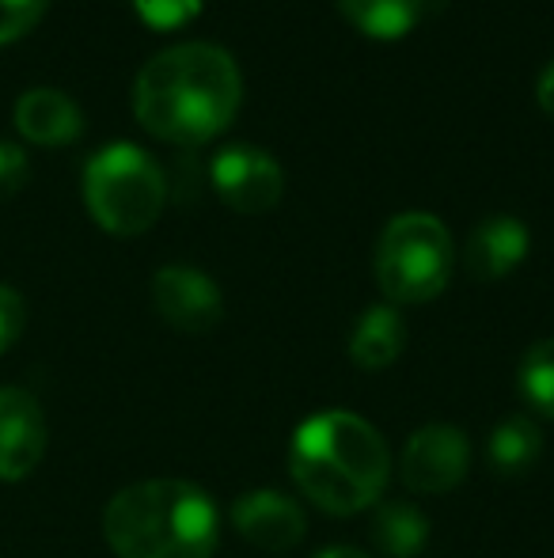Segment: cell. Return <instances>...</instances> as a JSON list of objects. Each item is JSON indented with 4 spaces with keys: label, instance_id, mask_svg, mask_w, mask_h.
Segmentation results:
<instances>
[{
    "label": "cell",
    "instance_id": "9a60e30c",
    "mask_svg": "<svg viewBox=\"0 0 554 558\" xmlns=\"http://www.w3.org/2000/svg\"><path fill=\"white\" fill-rule=\"evenodd\" d=\"M543 456V434L532 418H505L490 429V441H487V460L494 468V475H525L540 463Z\"/></svg>",
    "mask_w": 554,
    "mask_h": 558
},
{
    "label": "cell",
    "instance_id": "6da1fadb",
    "mask_svg": "<svg viewBox=\"0 0 554 558\" xmlns=\"http://www.w3.org/2000/svg\"><path fill=\"white\" fill-rule=\"evenodd\" d=\"M239 96L244 81L229 50L183 43L145 61L134 84V111L152 137L201 145L232 122Z\"/></svg>",
    "mask_w": 554,
    "mask_h": 558
},
{
    "label": "cell",
    "instance_id": "30bf717a",
    "mask_svg": "<svg viewBox=\"0 0 554 558\" xmlns=\"http://www.w3.org/2000/svg\"><path fill=\"white\" fill-rule=\"evenodd\" d=\"M46 456V418L35 396L0 388V478L20 483Z\"/></svg>",
    "mask_w": 554,
    "mask_h": 558
},
{
    "label": "cell",
    "instance_id": "4fadbf2b",
    "mask_svg": "<svg viewBox=\"0 0 554 558\" xmlns=\"http://www.w3.org/2000/svg\"><path fill=\"white\" fill-rule=\"evenodd\" d=\"M407 345V324L392 304H372L361 319H357L354 335H349V361L365 373H380V368L395 365Z\"/></svg>",
    "mask_w": 554,
    "mask_h": 558
},
{
    "label": "cell",
    "instance_id": "e0dca14e",
    "mask_svg": "<svg viewBox=\"0 0 554 558\" xmlns=\"http://www.w3.org/2000/svg\"><path fill=\"white\" fill-rule=\"evenodd\" d=\"M517 384H520V396L528 399V407L535 414L554 418V338H543V342H535L525 353Z\"/></svg>",
    "mask_w": 554,
    "mask_h": 558
},
{
    "label": "cell",
    "instance_id": "ffe728a7",
    "mask_svg": "<svg viewBox=\"0 0 554 558\" xmlns=\"http://www.w3.org/2000/svg\"><path fill=\"white\" fill-rule=\"evenodd\" d=\"M23 327H27V304L12 286H0V353L20 342Z\"/></svg>",
    "mask_w": 554,
    "mask_h": 558
},
{
    "label": "cell",
    "instance_id": "603a6c76",
    "mask_svg": "<svg viewBox=\"0 0 554 558\" xmlns=\"http://www.w3.org/2000/svg\"><path fill=\"white\" fill-rule=\"evenodd\" d=\"M316 558H369V555L354 551V547H327V551H319Z\"/></svg>",
    "mask_w": 554,
    "mask_h": 558
},
{
    "label": "cell",
    "instance_id": "8fae6325",
    "mask_svg": "<svg viewBox=\"0 0 554 558\" xmlns=\"http://www.w3.org/2000/svg\"><path fill=\"white\" fill-rule=\"evenodd\" d=\"M528 247H532V235L517 217H487L467 240V274L475 281H502L525 263Z\"/></svg>",
    "mask_w": 554,
    "mask_h": 558
},
{
    "label": "cell",
    "instance_id": "2e32d148",
    "mask_svg": "<svg viewBox=\"0 0 554 558\" xmlns=\"http://www.w3.org/2000/svg\"><path fill=\"white\" fill-rule=\"evenodd\" d=\"M342 15L369 38H403L418 27L426 0H338Z\"/></svg>",
    "mask_w": 554,
    "mask_h": 558
},
{
    "label": "cell",
    "instance_id": "9c48e42d",
    "mask_svg": "<svg viewBox=\"0 0 554 558\" xmlns=\"http://www.w3.org/2000/svg\"><path fill=\"white\" fill-rule=\"evenodd\" d=\"M232 529L259 551L281 555L300 544L304 532H308V521H304V509L288 494L262 486V490H247L232 501Z\"/></svg>",
    "mask_w": 554,
    "mask_h": 558
},
{
    "label": "cell",
    "instance_id": "3957f363",
    "mask_svg": "<svg viewBox=\"0 0 554 558\" xmlns=\"http://www.w3.org/2000/svg\"><path fill=\"white\" fill-rule=\"evenodd\" d=\"M103 536L119 558H213L221 517L201 486L148 478L107 501Z\"/></svg>",
    "mask_w": 554,
    "mask_h": 558
},
{
    "label": "cell",
    "instance_id": "7402d4cb",
    "mask_svg": "<svg viewBox=\"0 0 554 558\" xmlns=\"http://www.w3.org/2000/svg\"><path fill=\"white\" fill-rule=\"evenodd\" d=\"M535 96H540V107L554 118V61L547 69H543V76H540V88H535Z\"/></svg>",
    "mask_w": 554,
    "mask_h": 558
},
{
    "label": "cell",
    "instance_id": "d6986e66",
    "mask_svg": "<svg viewBox=\"0 0 554 558\" xmlns=\"http://www.w3.org/2000/svg\"><path fill=\"white\" fill-rule=\"evenodd\" d=\"M50 0H0V46L23 38L46 15Z\"/></svg>",
    "mask_w": 554,
    "mask_h": 558
},
{
    "label": "cell",
    "instance_id": "7c38bea8",
    "mask_svg": "<svg viewBox=\"0 0 554 558\" xmlns=\"http://www.w3.org/2000/svg\"><path fill=\"white\" fill-rule=\"evenodd\" d=\"M15 130L42 148H61L84 133V114L65 92L30 88L15 99Z\"/></svg>",
    "mask_w": 554,
    "mask_h": 558
},
{
    "label": "cell",
    "instance_id": "7a4b0ae2",
    "mask_svg": "<svg viewBox=\"0 0 554 558\" xmlns=\"http://www.w3.org/2000/svg\"><path fill=\"white\" fill-rule=\"evenodd\" d=\"M296 490L323 513L354 517L377 506L392 475V456L377 426L349 411H323L300 422L288 445Z\"/></svg>",
    "mask_w": 554,
    "mask_h": 558
},
{
    "label": "cell",
    "instance_id": "52a82bcc",
    "mask_svg": "<svg viewBox=\"0 0 554 558\" xmlns=\"http://www.w3.org/2000/svg\"><path fill=\"white\" fill-rule=\"evenodd\" d=\"M471 468V445L464 429L448 422H429L418 434H410L403 448L399 475L415 494H448L467 478Z\"/></svg>",
    "mask_w": 554,
    "mask_h": 558
},
{
    "label": "cell",
    "instance_id": "ba28073f",
    "mask_svg": "<svg viewBox=\"0 0 554 558\" xmlns=\"http://www.w3.org/2000/svg\"><path fill=\"white\" fill-rule=\"evenodd\" d=\"M152 304L160 319H168L175 331L183 335H206L221 324L224 316V296L209 274L194 270V266H163L152 278Z\"/></svg>",
    "mask_w": 554,
    "mask_h": 558
},
{
    "label": "cell",
    "instance_id": "8992f818",
    "mask_svg": "<svg viewBox=\"0 0 554 558\" xmlns=\"http://www.w3.org/2000/svg\"><path fill=\"white\" fill-rule=\"evenodd\" d=\"M209 179H213L217 194L224 198V206H232L236 214H267L285 194V171L267 148L247 145H224L209 163Z\"/></svg>",
    "mask_w": 554,
    "mask_h": 558
},
{
    "label": "cell",
    "instance_id": "44dd1931",
    "mask_svg": "<svg viewBox=\"0 0 554 558\" xmlns=\"http://www.w3.org/2000/svg\"><path fill=\"white\" fill-rule=\"evenodd\" d=\"M27 175H30L27 153L20 145H12V141H0V202L20 194Z\"/></svg>",
    "mask_w": 554,
    "mask_h": 558
},
{
    "label": "cell",
    "instance_id": "5bb4252c",
    "mask_svg": "<svg viewBox=\"0 0 554 558\" xmlns=\"http://www.w3.org/2000/svg\"><path fill=\"white\" fill-rule=\"evenodd\" d=\"M372 544L384 558H418L429 544V521L410 501H384L372 517Z\"/></svg>",
    "mask_w": 554,
    "mask_h": 558
},
{
    "label": "cell",
    "instance_id": "ac0fdd59",
    "mask_svg": "<svg viewBox=\"0 0 554 558\" xmlns=\"http://www.w3.org/2000/svg\"><path fill=\"white\" fill-rule=\"evenodd\" d=\"M206 0H134L137 15L156 31H175L201 12Z\"/></svg>",
    "mask_w": 554,
    "mask_h": 558
},
{
    "label": "cell",
    "instance_id": "5b68a950",
    "mask_svg": "<svg viewBox=\"0 0 554 558\" xmlns=\"http://www.w3.org/2000/svg\"><path fill=\"white\" fill-rule=\"evenodd\" d=\"M377 281L387 301L426 304L444 293L456 266L448 228L433 214H399L377 243Z\"/></svg>",
    "mask_w": 554,
    "mask_h": 558
},
{
    "label": "cell",
    "instance_id": "277c9868",
    "mask_svg": "<svg viewBox=\"0 0 554 558\" xmlns=\"http://www.w3.org/2000/svg\"><path fill=\"white\" fill-rule=\"evenodd\" d=\"M168 183L145 148L130 141L103 145L84 168V202L99 228L111 235H140L163 214Z\"/></svg>",
    "mask_w": 554,
    "mask_h": 558
}]
</instances>
